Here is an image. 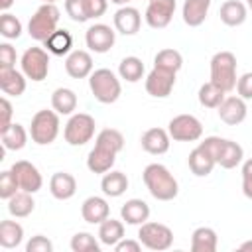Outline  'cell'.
Segmentation results:
<instances>
[{
    "label": "cell",
    "mask_w": 252,
    "mask_h": 252,
    "mask_svg": "<svg viewBox=\"0 0 252 252\" xmlns=\"http://www.w3.org/2000/svg\"><path fill=\"white\" fill-rule=\"evenodd\" d=\"M89 87L93 96L102 104H112L122 94V85L110 69H94L89 77Z\"/></svg>",
    "instance_id": "3957f363"
},
{
    "label": "cell",
    "mask_w": 252,
    "mask_h": 252,
    "mask_svg": "<svg viewBox=\"0 0 252 252\" xmlns=\"http://www.w3.org/2000/svg\"><path fill=\"white\" fill-rule=\"evenodd\" d=\"M65 12H67V16H69L73 22H77V24H83V22L89 20L85 0H65Z\"/></svg>",
    "instance_id": "60d3db41"
},
{
    "label": "cell",
    "mask_w": 252,
    "mask_h": 252,
    "mask_svg": "<svg viewBox=\"0 0 252 252\" xmlns=\"http://www.w3.org/2000/svg\"><path fill=\"white\" fill-rule=\"evenodd\" d=\"M138 240H140L142 246H146L148 250L161 252V250L171 248V244H173V232H171V228H169L167 224L146 220L144 224H140Z\"/></svg>",
    "instance_id": "ba28073f"
},
{
    "label": "cell",
    "mask_w": 252,
    "mask_h": 252,
    "mask_svg": "<svg viewBox=\"0 0 252 252\" xmlns=\"http://www.w3.org/2000/svg\"><path fill=\"white\" fill-rule=\"evenodd\" d=\"M43 2H47V4H55L57 0H43Z\"/></svg>",
    "instance_id": "db71d44e"
},
{
    "label": "cell",
    "mask_w": 252,
    "mask_h": 252,
    "mask_svg": "<svg viewBox=\"0 0 252 252\" xmlns=\"http://www.w3.org/2000/svg\"><path fill=\"white\" fill-rule=\"evenodd\" d=\"M0 140H2V146L10 152H18L22 150L26 144H28V132L22 124L18 122H12L8 128L0 130Z\"/></svg>",
    "instance_id": "4316f807"
},
{
    "label": "cell",
    "mask_w": 252,
    "mask_h": 252,
    "mask_svg": "<svg viewBox=\"0 0 252 252\" xmlns=\"http://www.w3.org/2000/svg\"><path fill=\"white\" fill-rule=\"evenodd\" d=\"M59 14L61 12H59V8L55 4L43 2L35 10V14L30 18V22H28V33H30V37L35 39V41H45L57 30V24H59V18H61Z\"/></svg>",
    "instance_id": "5b68a950"
},
{
    "label": "cell",
    "mask_w": 252,
    "mask_h": 252,
    "mask_svg": "<svg viewBox=\"0 0 252 252\" xmlns=\"http://www.w3.org/2000/svg\"><path fill=\"white\" fill-rule=\"evenodd\" d=\"M51 106L57 114H73L77 108V94L67 87H59L51 94Z\"/></svg>",
    "instance_id": "836d02e7"
},
{
    "label": "cell",
    "mask_w": 252,
    "mask_h": 252,
    "mask_svg": "<svg viewBox=\"0 0 252 252\" xmlns=\"http://www.w3.org/2000/svg\"><path fill=\"white\" fill-rule=\"evenodd\" d=\"M242 193L252 199V158L242 163Z\"/></svg>",
    "instance_id": "bcb514c9"
},
{
    "label": "cell",
    "mask_w": 252,
    "mask_h": 252,
    "mask_svg": "<svg viewBox=\"0 0 252 252\" xmlns=\"http://www.w3.org/2000/svg\"><path fill=\"white\" fill-rule=\"evenodd\" d=\"M242 158H244L242 146L238 142H234V140L222 138L219 154H217V165H220L224 169H232V167H236L242 161Z\"/></svg>",
    "instance_id": "d4e9b609"
},
{
    "label": "cell",
    "mask_w": 252,
    "mask_h": 252,
    "mask_svg": "<svg viewBox=\"0 0 252 252\" xmlns=\"http://www.w3.org/2000/svg\"><path fill=\"white\" fill-rule=\"evenodd\" d=\"M0 33L6 39H18L22 35V22L14 14L4 12L0 16Z\"/></svg>",
    "instance_id": "74e56055"
},
{
    "label": "cell",
    "mask_w": 252,
    "mask_h": 252,
    "mask_svg": "<svg viewBox=\"0 0 252 252\" xmlns=\"http://www.w3.org/2000/svg\"><path fill=\"white\" fill-rule=\"evenodd\" d=\"M26 75L22 71L14 69H0V89L4 94L10 96H22L26 91Z\"/></svg>",
    "instance_id": "484cf974"
},
{
    "label": "cell",
    "mask_w": 252,
    "mask_h": 252,
    "mask_svg": "<svg viewBox=\"0 0 252 252\" xmlns=\"http://www.w3.org/2000/svg\"><path fill=\"white\" fill-rule=\"evenodd\" d=\"M100 189L106 197H120L128 189V177L122 171H106L100 179Z\"/></svg>",
    "instance_id": "83f0119b"
},
{
    "label": "cell",
    "mask_w": 252,
    "mask_h": 252,
    "mask_svg": "<svg viewBox=\"0 0 252 252\" xmlns=\"http://www.w3.org/2000/svg\"><path fill=\"white\" fill-rule=\"evenodd\" d=\"M20 191V183H18V177L12 169H6L0 173V197L2 199H10L12 195H16Z\"/></svg>",
    "instance_id": "ab89813d"
},
{
    "label": "cell",
    "mask_w": 252,
    "mask_h": 252,
    "mask_svg": "<svg viewBox=\"0 0 252 252\" xmlns=\"http://www.w3.org/2000/svg\"><path fill=\"white\" fill-rule=\"evenodd\" d=\"M43 45L47 47V51L51 55H69L71 53V47H73V35L69 33V30H55L45 41Z\"/></svg>",
    "instance_id": "1f68e13d"
},
{
    "label": "cell",
    "mask_w": 252,
    "mask_h": 252,
    "mask_svg": "<svg viewBox=\"0 0 252 252\" xmlns=\"http://www.w3.org/2000/svg\"><path fill=\"white\" fill-rule=\"evenodd\" d=\"M144 185L150 191V195L158 201H173L179 193V183L173 177V173L161 165V163H150L146 165L142 173Z\"/></svg>",
    "instance_id": "7a4b0ae2"
},
{
    "label": "cell",
    "mask_w": 252,
    "mask_h": 252,
    "mask_svg": "<svg viewBox=\"0 0 252 252\" xmlns=\"http://www.w3.org/2000/svg\"><path fill=\"white\" fill-rule=\"evenodd\" d=\"M238 250H240V252H252V240H246V242H242V244L238 246Z\"/></svg>",
    "instance_id": "f907efd6"
},
{
    "label": "cell",
    "mask_w": 252,
    "mask_h": 252,
    "mask_svg": "<svg viewBox=\"0 0 252 252\" xmlns=\"http://www.w3.org/2000/svg\"><path fill=\"white\" fill-rule=\"evenodd\" d=\"M236 93L244 100H250L252 98V73L250 71L238 77V81H236Z\"/></svg>",
    "instance_id": "ee69618b"
},
{
    "label": "cell",
    "mask_w": 252,
    "mask_h": 252,
    "mask_svg": "<svg viewBox=\"0 0 252 252\" xmlns=\"http://www.w3.org/2000/svg\"><path fill=\"white\" fill-rule=\"evenodd\" d=\"M175 75L177 73H171V71H165V69H159V67H154L148 77H146V93L154 98H165L171 94L173 87H175Z\"/></svg>",
    "instance_id": "7c38bea8"
},
{
    "label": "cell",
    "mask_w": 252,
    "mask_h": 252,
    "mask_svg": "<svg viewBox=\"0 0 252 252\" xmlns=\"http://www.w3.org/2000/svg\"><path fill=\"white\" fill-rule=\"evenodd\" d=\"M140 26H142V16L136 8L132 6H122L116 10L114 14V28L118 33L122 35H134L140 32Z\"/></svg>",
    "instance_id": "d6986e66"
},
{
    "label": "cell",
    "mask_w": 252,
    "mask_h": 252,
    "mask_svg": "<svg viewBox=\"0 0 252 252\" xmlns=\"http://www.w3.org/2000/svg\"><path fill=\"white\" fill-rule=\"evenodd\" d=\"M81 217L89 224H100L110 217V205L104 197H98V195L87 197L81 205Z\"/></svg>",
    "instance_id": "9a60e30c"
},
{
    "label": "cell",
    "mask_w": 252,
    "mask_h": 252,
    "mask_svg": "<svg viewBox=\"0 0 252 252\" xmlns=\"http://www.w3.org/2000/svg\"><path fill=\"white\" fill-rule=\"evenodd\" d=\"M94 128H96V124L91 114H87V112L71 114V118L65 124V130H63L65 142L69 146H85L87 142L93 140Z\"/></svg>",
    "instance_id": "52a82bcc"
},
{
    "label": "cell",
    "mask_w": 252,
    "mask_h": 252,
    "mask_svg": "<svg viewBox=\"0 0 252 252\" xmlns=\"http://www.w3.org/2000/svg\"><path fill=\"white\" fill-rule=\"evenodd\" d=\"M118 75L120 79L128 81V83H138L142 77H144V63L140 57L136 55H128L120 61L118 65Z\"/></svg>",
    "instance_id": "e575fe53"
},
{
    "label": "cell",
    "mask_w": 252,
    "mask_h": 252,
    "mask_svg": "<svg viewBox=\"0 0 252 252\" xmlns=\"http://www.w3.org/2000/svg\"><path fill=\"white\" fill-rule=\"evenodd\" d=\"M116 41V32L106 24H93L85 33V43L94 53H106Z\"/></svg>",
    "instance_id": "4fadbf2b"
},
{
    "label": "cell",
    "mask_w": 252,
    "mask_h": 252,
    "mask_svg": "<svg viewBox=\"0 0 252 252\" xmlns=\"http://www.w3.org/2000/svg\"><path fill=\"white\" fill-rule=\"evenodd\" d=\"M187 163H189V169H191L193 175L207 177L213 171V167L217 165V159L203 144H199L195 150H191V154L187 158Z\"/></svg>",
    "instance_id": "ffe728a7"
},
{
    "label": "cell",
    "mask_w": 252,
    "mask_h": 252,
    "mask_svg": "<svg viewBox=\"0 0 252 252\" xmlns=\"http://www.w3.org/2000/svg\"><path fill=\"white\" fill-rule=\"evenodd\" d=\"M246 6H248V8L252 10V0H246Z\"/></svg>",
    "instance_id": "f5cc1de1"
},
{
    "label": "cell",
    "mask_w": 252,
    "mask_h": 252,
    "mask_svg": "<svg viewBox=\"0 0 252 252\" xmlns=\"http://www.w3.org/2000/svg\"><path fill=\"white\" fill-rule=\"evenodd\" d=\"M0 108H2V122H0V130H4V128H8L10 124H12V102L4 96V98H0Z\"/></svg>",
    "instance_id": "7dc6e473"
},
{
    "label": "cell",
    "mask_w": 252,
    "mask_h": 252,
    "mask_svg": "<svg viewBox=\"0 0 252 252\" xmlns=\"http://www.w3.org/2000/svg\"><path fill=\"white\" fill-rule=\"evenodd\" d=\"M22 73L33 81V83H41L47 73H49V55H47V49H41V47H28L22 55Z\"/></svg>",
    "instance_id": "9c48e42d"
},
{
    "label": "cell",
    "mask_w": 252,
    "mask_h": 252,
    "mask_svg": "<svg viewBox=\"0 0 252 252\" xmlns=\"http://www.w3.org/2000/svg\"><path fill=\"white\" fill-rule=\"evenodd\" d=\"M33 193H28V191H18L16 195H12L8 199V213L16 219H24V217H30L35 209V201L32 197Z\"/></svg>",
    "instance_id": "f546056e"
},
{
    "label": "cell",
    "mask_w": 252,
    "mask_h": 252,
    "mask_svg": "<svg viewBox=\"0 0 252 252\" xmlns=\"http://www.w3.org/2000/svg\"><path fill=\"white\" fill-rule=\"evenodd\" d=\"M124 148V136L116 128H104L96 134L94 148L89 152L87 167L93 173H106L112 169L116 156Z\"/></svg>",
    "instance_id": "6da1fadb"
},
{
    "label": "cell",
    "mask_w": 252,
    "mask_h": 252,
    "mask_svg": "<svg viewBox=\"0 0 252 252\" xmlns=\"http://www.w3.org/2000/svg\"><path fill=\"white\" fill-rule=\"evenodd\" d=\"M211 81L224 93L236 89V57L232 51H217L211 59Z\"/></svg>",
    "instance_id": "277c9868"
},
{
    "label": "cell",
    "mask_w": 252,
    "mask_h": 252,
    "mask_svg": "<svg viewBox=\"0 0 252 252\" xmlns=\"http://www.w3.org/2000/svg\"><path fill=\"white\" fill-rule=\"evenodd\" d=\"M224 94H226V93H224L220 87H217L213 81L201 85V87H199V93H197L199 102H201V106H205V108H219L220 102L224 100Z\"/></svg>",
    "instance_id": "d590c367"
},
{
    "label": "cell",
    "mask_w": 252,
    "mask_h": 252,
    "mask_svg": "<svg viewBox=\"0 0 252 252\" xmlns=\"http://www.w3.org/2000/svg\"><path fill=\"white\" fill-rule=\"evenodd\" d=\"M10 169L16 173L22 191L37 193V191L41 189V185H43V177H41L39 169H37L32 161H28V159H20V161H16Z\"/></svg>",
    "instance_id": "5bb4252c"
},
{
    "label": "cell",
    "mask_w": 252,
    "mask_h": 252,
    "mask_svg": "<svg viewBox=\"0 0 252 252\" xmlns=\"http://www.w3.org/2000/svg\"><path fill=\"white\" fill-rule=\"evenodd\" d=\"M217 112H219V118L224 124L236 126V124L244 122L248 108H246L244 98H240V96H224V100L220 102V106L217 108Z\"/></svg>",
    "instance_id": "2e32d148"
},
{
    "label": "cell",
    "mask_w": 252,
    "mask_h": 252,
    "mask_svg": "<svg viewBox=\"0 0 252 252\" xmlns=\"http://www.w3.org/2000/svg\"><path fill=\"white\" fill-rule=\"evenodd\" d=\"M112 4H118V6H128V2L130 0H110Z\"/></svg>",
    "instance_id": "816d5d0a"
},
{
    "label": "cell",
    "mask_w": 252,
    "mask_h": 252,
    "mask_svg": "<svg viewBox=\"0 0 252 252\" xmlns=\"http://www.w3.org/2000/svg\"><path fill=\"white\" fill-rule=\"evenodd\" d=\"M26 252H53V242L43 234H35L26 244Z\"/></svg>",
    "instance_id": "b9f144b4"
},
{
    "label": "cell",
    "mask_w": 252,
    "mask_h": 252,
    "mask_svg": "<svg viewBox=\"0 0 252 252\" xmlns=\"http://www.w3.org/2000/svg\"><path fill=\"white\" fill-rule=\"evenodd\" d=\"M124 238V222L116 219H106L98 224V240L104 246H116Z\"/></svg>",
    "instance_id": "4dcf8cb0"
},
{
    "label": "cell",
    "mask_w": 252,
    "mask_h": 252,
    "mask_svg": "<svg viewBox=\"0 0 252 252\" xmlns=\"http://www.w3.org/2000/svg\"><path fill=\"white\" fill-rule=\"evenodd\" d=\"M219 244V236L211 226H199L191 234V250L193 252H215Z\"/></svg>",
    "instance_id": "f1b7e54d"
},
{
    "label": "cell",
    "mask_w": 252,
    "mask_h": 252,
    "mask_svg": "<svg viewBox=\"0 0 252 252\" xmlns=\"http://www.w3.org/2000/svg\"><path fill=\"white\" fill-rule=\"evenodd\" d=\"M120 217L126 224L140 226L150 219V207L142 199H128L120 209Z\"/></svg>",
    "instance_id": "603a6c76"
},
{
    "label": "cell",
    "mask_w": 252,
    "mask_h": 252,
    "mask_svg": "<svg viewBox=\"0 0 252 252\" xmlns=\"http://www.w3.org/2000/svg\"><path fill=\"white\" fill-rule=\"evenodd\" d=\"M16 67V49L10 43L0 45V69H14Z\"/></svg>",
    "instance_id": "7bdbcfd3"
},
{
    "label": "cell",
    "mask_w": 252,
    "mask_h": 252,
    "mask_svg": "<svg viewBox=\"0 0 252 252\" xmlns=\"http://www.w3.org/2000/svg\"><path fill=\"white\" fill-rule=\"evenodd\" d=\"M85 6H87L89 20H94V18L104 16V12L108 8V0H85Z\"/></svg>",
    "instance_id": "f6af8a7d"
},
{
    "label": "cell",
    "mask_w": 252,
    "mask_h": 252,
    "mask_svg": "<svg viewBox=\"0 0 252 252\" xmlns=\"http://www.w3.org/2000/svg\"><path fill=\"white\" fill-rule=\"evenodd\" d=\"M49 193L59 201H67L77 193V179L67 171H57L49 179Z\"/></svg>",
    "instance_id": "44dd1931"
},
{
    "label": "cell",
    "mask_w": 252,
    "mask_h": 252,
    "mask_svg": "<svg viewBox=\"0 0 252 252\" xmlns=\"http://www.w3.org/2000/svg\"><path fill=\"white\" fill-rule=\"evenodd\" d=\"M211 2H213V0H185V2H183V8H181L183 22H185L189 28H199V26L207 20Z\"/></svg>",
    "instance_id": "7402d4cb"
},
{
    "label": "cell",
    "mask_w": 252,
    "mask_h": 252,
    "mask_svg": "<svg viewBox=\"0 0 252 252\" xmlns=\"http://www.w3.org/2000/svg\"><path fill=\"white\" fill-rule=\"evenodd\" d=\"M219 16H220V22H222L224 26L236 28V26H242V24L246 22V18H248V8H246V4L240 2V0H226V2H222Z\"/></svg>",
    "instance_id": "cb8c5ba5"
},
{
    "label": "cell",
    "mask_w": 252,
    "mask_h": 252,
    "mask_svg": "<svg viewBox=\"0 0 252 252\" xmlns=\"http://www.w3.org/2000/svg\"><path fill=\"white\" fill-rule=\"evenodd\" d=\"M65 71L71 79H85L93 73V57L85 49H75L65 59Z\"/></svg>",
    "instance_id": "e0dca14e"
},
{
    "label": "cell",
    "mask_w": 252,
    "mask_h": 252,
    "mask_svg": "<svg viewBox=\"0 0 252 252\" xmlns=\"http://www.w3.org/2000/svg\"><path fill=\"white\" fill-rule=\"evenodd\" d=\"M167 132L175 142H197L203 136V124L193 114H177L169 120Z\"/></svg>",
    "instance_id": "30bf717a"
},
{
    "label": "cell",
    "mask_w": 252,
    "mask_h": 252,
    "mask_svg": "<svg viewBox=\"0 0 252 252\" xmlns=\"http://www.w3.org/2000/svg\"><path fill=\"white\" fill-rule=\"evenodd\" d=\"M177 2L175 0H148L146 6V24L154 30H163L169 26Z\"/></svg>",
    "instance_id": "8fae6325"
},
{
    "label": "cell",
    "mask_w": 252,
    "mask_h": 252,
    "mask_svg": "<svg viewBox=\"0 0 252 252\" xmlns=\"http://www.w3.org/2000/svg\"><path fill=\"white\" fill-rule=\"evenodd\" d=\"M154 67H159V69H165V71H171V73H177L181 67H183V57L177 49H161L156 53L154 57Z\"/></svg>",
    "instance_id": "8d00e7d4"
},
{
    "label": "cell",
    "mask_w": 252,
    "mask_h": 252,
    "mask_svg": "<svg viewBox=\"0 0 252 252\" xmlns=\"http://www.w3.org/2000/svg\"><path fill=\"white\" fill-rule=\"evenodd\" d=\"M140 144L144 148V152L152 154V156H161L169 150V144H171V136L167 130L163 128H150L142 134L140 138Z\"/></svg>",
    "instance_id": "ac0fdd59"
},
{
    "label": "cell",
    "mask_w": 252,
    "mask_h": 252,
    "mask_svg": "<svg viewBox=\"0 0 252 252\" xmlns=\"http://www.w3.org/2000/svg\"><path fill=\"white\" fill-rule=\"evenodd\" d=\"M14 2H16V0H0V10H2V12H8V10L14 6Z\"/></svg>",
    "instance_id": "681fc988"
},
{
    "label": "cell",
    "mask_w": 252,
    "mask_h": 252,
    "mask_svg": "<svg viewBox=\"0 0 252 252\" xmlns=\"http://www.w3.org/2000/svg\"><path fill=\"white\" fill-rule=\"evenodd\" d=\"M140 248H142V242L140 240H130V238H122L114 246L116 252H140Z\"/></svg>",
    "instance_id": "c3c4849f"
},
{
    "label": "cell",
    "mask_w": 252,
    "mask_h": 252,
    "mask_svg": "<svg viewBox=\"0 0 252 252\" xmlns=\"http://www.w3.org/2000/svg\"><path fill=\"white\" fill-rule=\"evenodd\" d=\"M24 240V226L18 220H2L0 222V246L2 248H18Z\"/></svg>",
    "instance_id": "d6a6232c"
},
{
    "label": "cell",
    "mask_w": 252,
    "mask_h": 252,
    "mask_svg": "<svg viewBox=\"0 0 252 252\" xmlns=\"http://www.w3.org/2000/svg\"><path fill=\"white\" fill-rule=\"evenodd\" d=\"M71 250L73 252H100V244L91 232H77L71 238Z\"/></svg>",
    "instance_id": "f35d334b"
},
{
    "label": "cell",
    "mask_w": 252,
    "mask_h": 252,
    "mask_svg": "<svg viewBox=\"0 0 252 252\" xmlns=\"http://www.w3.org/2000/svg\"><path fill=\"white\" fill-rule=\"evenodd\" d=\"M30 136L37 146H49L59 136V114L55 110H37L30 124Z\"/></svg>",
    "instance_id": "8992f818"
}]
</instances>
